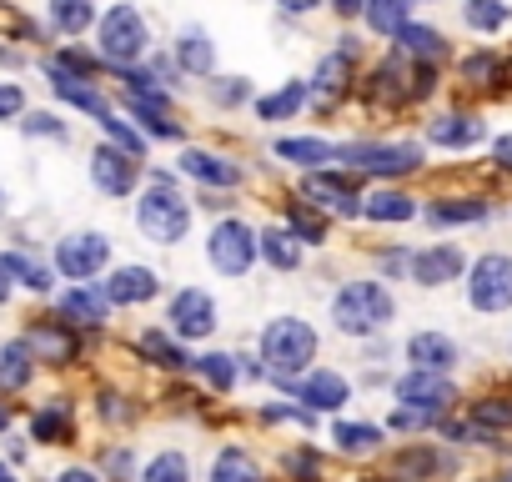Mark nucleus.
<instances>
[{
  "instance_id": "obj_1",
  "label": "nucleus",
  "mask_w": 512,
  "mask_h": 482,
  "mask_svg": "<svg viewBox=\"0 0 512 482\" xmlns=\"http://www.w3.org/2000/svg\"><path fill=\"white\" fill-rule=\"evenodd\" d=\"M136 231L156 247H181L191 231V201L181 196L171 171H146V191L136 201Z\"/></svg>"
},
{
  "instance_id": "obj_2",
  "label": "nucleus",
  "mask_w": 512,
  "mask_h": 482,
  "mask_svg": "<svg viewBox=\"0 0 512 482\" xmlns=\"http://www.w3.org/2000/svg\"><path fill=\"white\" fill-rule=\"evenodd\" d=\"M317 352H322V337H317V327L312 322H302V317H272L267 327H262V342H256V357L267 362V372L277 377V382H297L312 362H317Z\"/></svg>"
},
{
  "instance_id": "obj_3",
  "label": "nucleus",
  "mask_w": 512,
  "mask_h": 482,
  "mask_svg": "<svg viewBox=\"0 0 512 482\" xmlns=\"http://www.w3.org/2000/svg\"><path fill=\"white\" fill-rule=\"evenodd\" d=\"M332 322H337L342 337L367 342V337H377V332H387L397 322V297L377 277H357V282H347L332 297Z\"/></svg>"
},
{
  "instance_id": "obj_4",
  "label": "nucleus",
  "mask_w": 512,
  "mask_h": 482,
  "mask_svg": "<svg viewBox=\"0 0 512 482\" xmlns=\"http://www.w3.org/2000/svg\"><path fill=\"white\" fill-rule=\"evenodd\" d=\"M96 51H101V61L106 66H116V71H126V66H136L146 51H151V26H146V16L136 11V6H111L101 21H96Z\"/></svg>"
},
{
  "instance_id": "obj_5",
  "label": "nucleus",
  "mask_w": 512,
  "mask_h": 482,
  "mask_svg": "<svg viewBox=\"0 0 512 482\" xmlns=\"http://www.w3.org/2000/svg\"><path fill=\"white\" fill-rule=\"evenodd\" d=\"M206 262L221 272V277H246L256 262H262V231L246 226L241 216H221L206 236Z\"/></svg>"
},
{
  "instance_id": "obj_6",
  "label": "nucleus",
  "mask_w": 512,
  "mask_h": 482,
  "mask_svg": "<svg viewBox=\"0 0 512 482\" xmlns=\"http://www.w3.org/2000/svg\"><path fill=\"white\" fill-rule=\"evenodd\" d=\"M337 161L357 176L397 181V176L422 171V146H412V141H347V146H337Z\"/></svg>"
},
{
  "instance_id": "obj_7",
  "label": "nucleus",
  "mask_w": 512,
  "mask_h": 482,
  "mask_svg": "<svg viewBox=\"0 0 512 482\" xmlns=\"http://www.w3.org/2000/svg\"><path fill=\"white\" fill-rule=\"evenodd\" d=\"M467 307L472 312H512V257L507 252H482L467 267Z\"/></svg>"
},
{
  "instance_id": "obj_8",
  "label": "nucleus",
  "mask_w": 512,
  "mask_h": 482,
  "mask_svg": "<svg viewBox=\"0 0 512 482\" xmlns=\"http://www.w3.org/2000/svg\"><path fill=\"white\" fill-rule=\"evenodd\" d=\"M111 262V236L106 231H71L56 241V272L66 282H91Z\"/></svg>"
},
{
  "instance_id": "obj_9",
  "label": "nucleus",
  "mask_w": 512,
  "mask_h": 482,
  "mask_svg": "<svg viewBox=\"0 0 512 482\" xmlns=\"http://www.w3.org/2000/svg\"><path fill=\"white\" fill-rule=\"evenodd\" d=\"M302 196L307 201H317L322 211H332V216H347V221H357L362 216V181H357V171H332V166H322V171H307V181H302Z\"/></svg>"
},
{
  "instance_id": "obj_10",
  "label": "nucleus",
  "mask_w": 512,
  "mask_h": 482,
  "mask_svg": "<svg viewBox=\"0 0 512 482\" xmlns=\"http://www.w3.org/2000/svg\"><path fill=\"white\" fill-rule=\"evenodd\" d=\"M457 397V387L447 382V372H422V367H407L397 382H392V402L397 407H417V412H447Z\"/></svg>"
},
{
  "instance_id": "obj_11",
  "label": "nucleus",
  "mask_w": 512,
  "mask_h": 482,
  "mask_svg": "<svg viewBox=\"0 0 512 482\" xmlns=\"http://www.w3.org/2000/svg\"><path fill=\"white\" fill-rule=\"evenodd\" d=\"M146 176V166H141V156H131V151H121V146H96L91 151V181H96V191L101 196H131L136 191V181Z\"/></svg>"
},
{
  "instance_id": "obj_12",
  "label": "nucleus",
  "mask_w": 512,
  "mask_h": 482,
  "mask_svg": "<svg viewBox=\"0 0 512 482\" xmlns=\"http://www.w3.org/2000/svg\"><path fill=\"white\" fill-rule=\"evenodd\" d=\"M166 322H171V337H181V342H206V337L216 332V302H211V292L181 287V292L171 297V307H166Z\"/></svg>"
},
{
  "instance_id": "obj_13",
  "label": "nucleus",
  "mask_w": 512,
  "mask_h": 482,
  "mask_svg": "<svg viewBox=\"0 0 512 482\" xmlns=\"http://www.w3.org/2000/svg\"><path fill=\"white\" fill-rule=\"evenodd\" d=\"M352 91H357V56L337 46V51H327V56L317 61V76H312V101H317V111H337Z\"/></svg>"
},
{
  "instance_id": "obj_14",
  "label": "nucleus",
  "mask_w": 512,
  "mask_h": 482,
  "mask_svg": "<svg viewBox=\"0 0 512 482\" xmlns=\"http://www.w3.org/2000/svg\"><path fill=\"white\" fill-rule=\"evenodd\" d=\"M467 267H472V262L462 257V247H452V241H437V247H422V252H412V267H407V277H412L417 287H447V282H457Z\"/></svg>"
},
{
  "instance_id": "obj_15",
  "label": "nucleus",
  "mask_w": 512,
  "mask_h": 482,
  "mask_svg": "<svg viewBox=\"0 0 512 482\" xmlns=\"http://www.w3.org/2000/svg\"><path fill=\"white\" fill-rule=\"evenodd\" d=\"M176 171H181L186 181H196V186H216V191L241 186V166H236L231 156H221V151H206V146H186V151L176 156Z\"/></svg>"
},
{
  "instance_id": "obj_16",
  "label": "nucleus",
  "mask_w": 512,
  "mask_h": 482,
  "mask_svg": "<svg viewBox=\"0 0 512 482\" xmlns=\"http://www.w3.org/2000/svg\"><path fill=\"white\" fill-rule=\"evenodd\" d=\"M282 387H292L297 402L312 407V412H342V407L352 402V382H347L342 372H332V367H317V372H307L302 382H282Z\"/></svg>"
},
{
  "instance_id": "obj_17",
  "label": "nucleus",
  "mask_w": 512,
  "mask_h": 482,
  "mask_svg": "<svg viewBox=\"0 0 512 482\" xmlns=\"http://www.w3.org/2000/svg\"><path fill=\"white\" fill-rule=\"evenodd\" d=\"M427 141L437 151H472V146L487 141V121L472 116V111H442V116L427 121Z\"/></svg>"
},
{
  "instance_id": "obj_18",
  "label": "nucleus",
  "mask_w": 512,
  "mask_h": 482,
  "mask_svg": "<svg viewBox=\"0 0 512 482\" xmlns=\"http://www.w3.org/2000/svg\"><path fill=\"white\" fill-rule=\"evenodd\" d=\"M362 101L377 106V111H392L402 101H412V86H407V66H402V51H392L367 81H362Z\"/></svg>"
},
{
  "instance_id": "obj_19",
  "label": "nucleus",
  "mask_w": 512,
  "mask_h": 482,
  "mask_svg": "<svg viewBox=\"0 0 512 482\" xmlns=\"http://www.w3.org/2000/svg\"><path fill=\"white\" fill-rule=\"evenodd\" d=\"M101 292L111 297V307H141V302H156V297H161V277H156L151 267L126 262V267H116V272L101 282Z\"/></svg>"
},
{
  "instance_id": "obj_20",
  "label": "nucleus",
  "mask_w": 512,
  "mask_h": 482,
  "mask_svg": "<svg viewBox=\"0 0 512 482\" xmlns=\"http://www.w3.org/2000/svg\"><path fill=\"white\" fill-rule=\"evenodd\" d=\"M26 342H31V352H36L41 362H51V367H66V362H76V352H81L76 327H71V322H56V317L31 322Z\"/></svg>"
},
{
  "instance_id": "obj_21",
  "label": "nucleus",
  "mask_w": 512,
  "mask_h": 482,
  "mask_svg": "<svg viewBox=\"0 0 512 482\" xmlns=\"http://www.w3.org/2000/svg\"><path fill=\"white\" fill-rule=\"evenodd\" d=\"M46 71V81H51V91L61 96V101H71V106H81L86 116H111V106H106V96L96 91V81H86V76H76V71H66L61 61H46L41 66Z\"/></svg>"
},
{
  "instance_id": "obj_22",
  "label": "nucleus",
  "mask_w": 512,
  "mask_h": 482,
  "mask_svg": "<svg viewBox=\"0 0 512 482\" xmlns=\"http://www.w3.org/2000/svg\"><path fill=\"white\" fill-rule=\"evenodd\" d=\"M171 56H176L181 76L206 81V76L216 71V41H211V31H206V26H181V36H176Z\"/></svg>"
},
{
  "instance_id": "obj_23",
  "label": "nucleus",
  "mask_w": 512,
  "mask_h": 482,
  "mask_svg": "<svg viewBox=\"0 0 512 482\" xmlns=\"http://www.w3.org/2000/svg\"><path fill=\"white\" fill-rule=\"evenodd\" d=\"M392 472L402 482H437L442 472H452V457L437 447V442H417V447H402L392 457Z\"/></svg>"
},
{
  "instance_id": "obj_24",
  "label": "nucleus",
  "mask_w": 512,
  "mask_h": 482,
  "mask_svg": "<svg viewBox=\"0 0 512 482\" xmlns=\"http://www.w3.org/2000/svg\"><path fill=\"white\" fill-rule=\"evenodd\" d=\"M402 352H407V367H422V372H452L457 367V342L447 332H412Z\"/></svg>"
},
{
  "instance_id": "obj_25",
  "label": "nucleus",
  "mask_w": 512,
  "mask_h": 482,
  "mask_svg": "<svg viewBox=\"0 0 512 482\" xmlns=\"http://www.w3.org/2000/svg\"><path fill=\"white\" fill-rule=\"evenodd\" d=\"M392 51H402V56H412V61H427V66H442V61L452 56L447 36H442L437 26H417V21H407V26L392 36Z\"/></svg>"
},
{
  "instance_id": "obj_26",
  "label": "nucleus",
  "mask_w": 512,
  "mask_h": 482,
  "mask_svg": "<svg viewBox=\"0 0 512 482\" xmlns=\"http://www.w3.org/2000/svg\"><path fill=\"white\" fill-rule=\"evenodd\" d=\"M272 156L287 166H302V171H322L337 161V146L322 136H282V141H272Z\"/></svg>"
},
{
  "instance_id": "obj_27",
  "label": "nucleus",
  "mask_w": 512,
  "mask_h": 482,
  "mask_svg": "<svg viewBox=\"0 0 512 482\" xmlns=\"http://www.w3.org/2000/svg\"><path fill=\"white\" fill-rule=\"evenodd\" d=\"M302 257H307V241H302L287 221H282V226H262V262H267L272 272H297Z\"/></svg>"
},
{
  "instance_id": "obj_28",
  "label": "nucleus",
  "mask_w": 512,
  "mask_h": 482,
  "mask_svg": "<svg viewBox=\"0 0 512 482\" xmlns=\"http://www.w3.org/2000/svg\"><path fill=\"white\" fill-rule=\"evenodd\" d=\"M362 216L377 221V226H392V221H412V216H422V206H417L412 191H402V186H382V191H372V196L362 201Z\"/></svg>"
},
{
  "instance_id": "obj_29",
  "label": "nucleus",
  "mask_w": 512,
  "mask_h": 482,
  "mask_svg": "<svg viewBox=\"0 0 512 482\" xmlns=\"http://www.w3.org/2000/svg\"><path fill=\"white\" fill-rule=\"evenodd\" d=\"M422 216H427L432 226H472V221H487L492 206H487L482 196H437V201L422 206Z\"/></svg>"
},
{
  "instance_id": "obj_30",
  "label": "nucleus",
  "mask_w": 512,
  "mask_h": 482,
  "mask_svg": "<svg viewBox=\"0 0 512 482\" xmlns=\"http://www.w3.org/2000/svg\"><path fill=\"white\" fill-rule=\"evenodd\" d=\"M61 317H66L71 327H101V322L111 317V297L96 292V287H86V282H76V287L61 297Z\"/></svg>"
},
{
  "instance_id": "obj_31",
  "label": "nucleus",
  "mask_w": 512,
  "mask_h": 482,
  "mask_svg": "<svg viewBox=\"0 0 512 482\" xmlns=\"http://www.w3.org/2000/svg\"><path fill=\"white\" fill-rule=\"evenodd\" d=\"M307 101H312V86H307V81H282V91H272V96L256 101V116H262L267 126H277V121L302 116V111H307Z\"/></svg>"
},
{
  "instance_id": "obj_32",
  "label": "nucleus",
  "mask_w": 512,
  "mask_h": 482,
  "mask_svg": "<svg viewBox=\"0 0 512 482\" xmlns=\"http://www.w3.org/2000/svg\"><path fill=\"white\" fill-rule=\"evenodd\" d=\"M31 437H36V442H51V447H66V442H76V422H71V407H66V397L46 402V407L31 417Z\"/></svg>"
},
{
  "instance_id": "obj_33",
  "label": "nucleus",
  "mask_w": 512,
  "mask_h": 482,
  "mask_svg": "<svg viewBox=\"0 0 512 482\" xmlns=\"http://www.w3.org/2000/svg\"><path fill=\"white\" fill-rule=\"evenodd\" d=\"M46 11H51V31L76 41L96 26V0H46Z\"/></svg>"
},
{
  "instance_id": "obj_34",
  "label": "nucleus",
  "mask_w": 512,
  "mask_h": 482,
  "mask_svg": "<svg viewBox=\"0 0 512 482\" xmlns=\"http://www.w3.org/2000/svg\"><path fill=\"white\" fill-rule=\"evenodd\" d=\"M287 226L307 241V247H322V241H327V231H332V221H327V211L317 206V201H307V196H292L287 206Z\"/></svg>"
},
{
  "instance_id": "obj_35",
  "label": "nucleus",
  "mask_w": 512,
  "mask_h": 482,
  "mask_svg": "<svg viewBox=\"0 0 512 482\" xmlns=\"http://www.w3.org/2000/svg\"><path fill=\"white\" fill-rule=\"evenodd\" d=\"M136 347H141V357L151 362V367H161V372H186L191 367V357H186V347H181V337H166V332H141L136 337Z\"/></svg>"
},
{
  "instance_id": "obj_36",
  "label": "nucleus",
  "mask_w": 512,
  "mask_h": 482,
  "mask_svg": "<svg viewBox=\"0 0 512 482\" xmlns=\"http://www.w3.org/2000/svg\"><path fill=\"white\" fill-rule=\"evenodd\" d=\"M462 26L477 36H497L512 26V6L507 0H462Z\"/></svg>"
},
{
  "instance_id": "obj_37",
  "label": "nucleus",
  "mask_w": 512,
  "mask_h": 482,
  "mask_svg": "<svg viewBox=\"0 0 512 482\" xmlns=\"http://www.w3.org/2000/svg\"><path fill=\"white\" fill-rule=\"evenodd\" d=\"M36 352H31V342L21 337V342H6L0 347V387L6 392H21L26 382H31V372H36Z\"/></svg>"
},
{
  "instance_id": "obj_38",
  "label": "nucleus",
  "mask_w": 512,
  "mask_h": 482,
  "mask_svg": "<svg viewBox=\"0 0 512 482\" xmlns=\"http://www.w3.org/2000/svg\"><path fill=\"white\" fill-rule=\"evenodd\" d=\"M332 442H337L342 457H377L382 452V427H372V422H337Z\"/></svg>"
},
{
  "instance_id": "obj_39",
  "label": "nucleus",
  "mask_w": 512,
  "mask_h": 482,
  "mask_svg": "<svg viewBox=\"0 0 512 482\" xmlns=\"http://www.w3.org/2000/svg\"><path fill=\"white\" fill-rule=\"evenodd\" d=\"M0 267H6L11 282H21V287H31V292H51V287H56V272H51L46 262H36L31 252H0Z\"/></svg>"
},
{
  "instance_id": "obj_40",
  "label": "nucleus",
  "mask_w": 512,
  "mask_h": 482,
  "mask_svg": "<svg viewBox=\"0 0 512 482\" xmlns=\"http://www.w3.org/2000/svg\"><path fill=\"white\" fill-rule=\"evenodd\" d=\"M412 6H422V0H367V11H362V16H367V26H372L377 36L392 41V36L412 21Z\"/></svg>"
},
{
  "instance_id": "obj_41",
  "label": "nucleus",
  "mask_w": 512,
  "mask_h": 482,
  "mask_svg": "<svg viewBox=\"0 0 512 482\" xmlns=\"http://www.w3.org/2000/svg\"><path fill=\"white\" fill-rule=\"evenodd\" d=\"M211 482H262V467L246 447H221L211 462Z\"/></svg>"
},
{
  "instance_id": "obj_42",
  "label": "nucleus",
  "mask_w": 512,
  "mask_h": 482,
  "mask_svg": "<svg viewBox=\"0 0 512 482\" xmlns=\"http://www.w3.org/2000/svg\"><path fill=\"white\" fill-rule=\"evenodd\" d=\"M191 367L211 382V392H231V387L241 382V367H236V357H231V352H206V357H196Z\"/></svg>"
},
{
  "instance_id": "obj_43",
  "label": "nucleus",
  "mask_w": 512,
  "mask_h": 482,
  "mask_svg": "<svg viewBox=\"0 0 512 482\" xmlns=\"http://www.w3.org/2000/svg\"><path fill=\"white\" fill-rule=\"evenodd\" d=\"M467 417L482 432H512V397H477L467 402Z\"/></svg>"
},
{
  "instance_id": "obj_44",
  "label": "nucleus",
  "mask_w": 512,
  "mask_h": 482,
  "mask_svg": "<svg viewBox=\"0 0 512 482\" xmlns=\"http://www.w3.org/2000/svg\"><path fill=\"white\" fill-rule=\"evenodd\" d=\"M457 76H462L467 86H502V56H492V51H472V56H462Z\"/></svg>"
},
{
  "instance_id": "obj_45",
  "label": "nucleus",
  "mask_w": 512,
  "mask_h": 482,
  "mask_svg": "<svg viewBox=\"0 0 512 482\" xmlns=\"http://www.w3.org/2000/svg\"><path fill=\"white\" fill-rule=\"evenodd\" d=\"M136 482H191V462H186V452H156Z\"/></svg>"
},
{
  "instance_id": "obj_46",
  "label": "nucleus",
  "mask_w": 512,
  "mask_h": 482,
  "mask_svg": "<svg viewBox=\"0 0 512 482\" xmlns=\"http://www.w3.org/2000/svg\"><path fill=\"white\" fill-rule=\"evenodd\" d=\"M101 131H106V141H111V146H121V151H131V156H146V136H141L131 121H121L116 111H111V116H101Z\"/></svg>"
},
{
  "instance_id": "obj_47",
  "label": "nucleus",
  "mask_w": 512,
  "mask_h": 482,
  "mask_svg": "<svg viewBox=\"0 0 512 482\" xmlns=\"http://www.w3.org/2000/svg\"><path fill=\"white\" fill-rule=\"evenodd\" d=\"M262 422H272V427H317V412L312 407H292V402H267L262 407Z\"/></svg>"
},
{
  "instance_id": "obj_48",
  "label": "nucleus",
  "mask_w": 512,
  "mask_h": 482,
  "mask_svg": "<svg viewBox=\"0 0 512 482\" xmlns=\"http://www.w3.org/2000/svg\"><path fill=\"white\" fill-rule=\"evenodd\" d=\"M211 101H216L221 111L246 106V101H251V81H246V76H216V81H211Z\"/></svg>"
},
{
  "instance_id": "obj_49",
  "label": "nucleus",
  "mask_w": 512,
  "mask_h": 482,
  "mask_svg": "<svg viewBox=\"0 0 512 482\" xmlns=\"http://www.w3.org/2000/svg\"><path fill=\"white\" fill-rule=\"evenodd\" d=\"M101 477H106V482H136V457H131V447H106V452H101Z\"/></svg>"
},
{
  "instance_id": "obj_50",
  "label": "nucleus",
  "mask_w": 512,
  "mask_h": 482,
  "mask_svg": "<svg viewBox=\"0 0 512 482\" xmlns=\"http://www.w3.org/2000/svg\"><path fill=\"white\" fill-rule=\"evenodd\" d=\"M437 412H417V407H392V417H387V427L392 432H437Z\"/></svg>"
},
{
  "instance_id": "obj_51",
  "label": "nucleus",
  "mask_w": 512,
  "mask_h": 482,
  "mask_svg": "<svg viewBox=\"0 0 512 482\" xmlns=\"http://www.w3.org/2000/svg\"><path fill=\"white\" fill-rule=\"evenodd\" d=\"M287 472H292L297 482H322V457H317V447L287 452Z\"/></svg>"
},
{
  "instance_id": "obj_52",
  "label": "nucleus",
  "mask_w": 512,
  "mask_h": 482,
  "mask_svg": "<svg viewBox=\"0 0 512 482\" xmlns=\"http://www.w3.org/2000/svg\"><path fill=\"white\" fill-rule=\"evenodd\" d=\"M21 131L26 136H46V141H66L71 131L61 126V116H51V111H31L26 121H21Z\"/></svg>"
},
{
  "instance_id": "obj_53",
  "label": "nucleus",
  "mask_w": 512,
  "mask_h": 482,
  "mask_svg": "<svg viewBox=\"0 0 512 482\" xmlns=\"http://www.w3.org/2000/svg\"><path fill=\"white\" fill-rule=\"evenodd\" d=\"M26 111V91L16 81H0V121H16Z\"/></svg>"
},
{
  "instance_id": "obj_54",
  "label": "nucleus",
  "mask_w": 512,
  "mask_h": 482,
  "mask_svg": "<svg viewBox=\"0 0 512 482\" xmlns=\"http://www.w3.org/2000/svg\"><path fill=\"white\" fill-rule=\"evenodd\" d=\"M101 417L106 422H131L136 407H126V397H116V392H101Z\"/></svg>"
},
{
  "instance_id": "obj_55",
  "label": "nucleus",
  "mask_w": 512,
  "mask_h": 482,
  "mask_svg": "<svg viewBox=\"0 0 512 482\" xmlns=\"http://www.w3.org/2000/svg\"><path fill=\"white\" fill-rule=\"evenodd\" d=\"M277 11H287V16H312V11H322V0H277Z\"/></svg>"
},
{
  "instance_id": "obj_56",
  "label": "nucleus",
  "mask_w": 512,
  "mask_h": 482,
  "mask_svg": "<svg viewBox=\"0 0 512 482\" xmlns=\"http://www.w3.org/2000/svg\"><path fill=\"white\" fill-rule=\"evenodd\" d=\"M492 161H497L502 171H512V131H507V136H497V146H492Z\"/></svg>"
},
{
  "instance_id": "obj_57",
  "label": "nucleus",
  "mask_w": 512,
  "mask_h": 482,
  "mask_svg": "<svg viewBox=\"0 0 512 482\" xmlns=\"http://www.w3.org/2000/svg\"><path fill=\"white\" fill-rule=\"evenodd\" d=\"M332 11H337L342 21H357V16L367 11V0H332Z\"/></svg>"
},
{
  "instance_id": "obj_58",
  "label": "nucleus",
  "mask_w": 512,
  "mask_h": 482,
  "mask_svg": "<svg viewBox=\"0 0 512 482\" xmlns=\"http://www.w3.org/2000/svg\"><path fill=\"white\" fill-rule=\"evenodd\" d=\"M56 482H106V477H96L86 467H66V472H56Z\"/></svg>"
},
{
  "instance_id": "obj_59",
  "label": "nucleus",
  "mask_w": 512,
  "mask_h": 482,
  "mask_svg": "<svg viewBox=\"0 0 512 482\" xmlns=\"http://www.w3.org/2000/svg\"><path fill=\"white\" fill-rule=\"evenodd\" d=\"M11 287H16V282L6 277V267H0V302H11Z\"/></svg>"
},
{
  "instance_id": "obj_60",
  "label": "nucleus",
  "mask_w": 512,
  "mask_h": 482,
  "mask_svg": "<svg viewBox=\"0 0 512 482\" xmlns=\"http://www.w3.org/2000/svg\"><path fill=\"white\" fill-rule=\"evenodd\" d=\"M0 482H21V477H16V472H11L6 462H0Z\"/></svg>"
},
{
  "instance_id": "obj_61",
  "label": "nucleus",
  "mask_w": 512,
  "mask_h": 482,
  "mask_svg": "<svg viewBox=\"0 0 512 482\" xmlns=\"http://www.w3.org/2000/svg\"><path fill=\"white\" fill-rule=\"evenodd\" d=\"M11 427V407H0V432H6Z\"/></svg>"
},
{
  "instance_id": "obj_62",
  "label": "nucleus",
  "mask_w": 512,
  "mask_h": 482,
  "mask_svg": "<svg viewBox=\"0 0 512 482\" xmlns=\"http://www.w3.org/2000/svg\"><path fill=\"white\" fill-rule=\"evenodd\" d=\"M0 216H6V191H0Z\"/></svg>"
},
{
  "instance_id": "obj_63",
  "label": "nucleus",
  "mask_w": 512,
  "mask_h": 482,
  "mask_svg": "<svg viewBox=\"0 0 512 482\" xmlns=\"http://www.w3.org/2000/svg\"><path fill=\"white\" fill-rule=\"evenodd\" d=\"M492 482H512V472H507V477H492Z\"/></svg>"
},
{
  "instance_id": "obj_64",
  "label": "nucleus",
  "mask_w": 512,
  "mask_h": 482,
  "mask_svg": "<svg viewBox=\"0 0 512 482\" xmlns=\"http://www.w3.org/2000/svg\"><path fill=\"white\" fill-rule=\"evenodd\" d=\"M507 352H512V347H507Z\"/></svg>"
}]
</instances>
